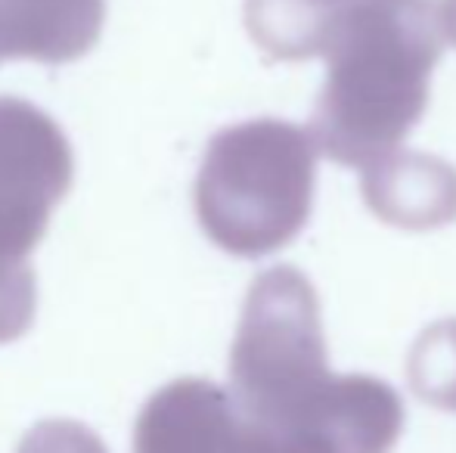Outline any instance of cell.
<instances>
[{
  "mask_svg": "<svg viewBox=\"0 0 456 453\" xmlns=\"http://www.w3.org/2000/svg\"><path fill=\"white\" fill-rule=\"evenodd\" d=\"M403 432L397 392L372 376H336L305 438V453H388Z\"/></svg>",
  "mask_w": 456,
  "mask_h": 453,
  "instance_id": "6",
  "label": "cell"
},
{
  "mask_svg": "<svg viewBox=\"0 0 456 453\" xmlns=\"http://www.w3.org/2000/svg\"><path fill=\"white\" fill-rule=\"evenodd\" d=\"M444 41L435 0L345 6L323 50L326 85L311 125L317 150L363 171L395 156L426 115Z\"/></svg>",
  "mask_w": 456,
  "mask_h": 453,
  "instance_id": "1",
  "label": "cell"
},
{
  "mask_svg": "<svg viewBox=\"0 0 456 453\" xmlns=\"http://www.w3.org/2000/svg\"><path fill=\"white\" fill-rule=\"evenodd\" d=\"M252 438L233 394L208 379H177L143 407L134 453H248Z\"/></svg>",
  "mask_w": 456,
  "mask_h": 453,
  "instance_id": "5",
  "label": "cell"
},
{
  "mask_svg": "<svg viewBox=\"0 0 456 453\" xmlns=\"http://www.w3.org/2000/svg\"><path fill=\"white\" fill-rule=\"evenodd\" d=\"M348 4L354 0H246V25L271 60H311L326 50Z\"/></svg>",
  "mask_w": 456,
  "mask_h": 453,
  "instance_id": "9",
  "label": "cell"
},
{
  "mask_svg": "<svg viewBox=\"0 0 456 453\" xmlns=\"http://www.w3.org/2000/svg\"><path fill=\"white\" fill-rule=\"evenodd\" d=\"M363 199L385 224L444 227L456 221V168L422 152H395L363 171Z\"/></svg>",
  "mask_w": 456,
  "mask_h": 453,
  "instance_id": "7",
  "label": "cell"
},
{
  "mask_svg": "<svg viewBox=\"0 0 456 453\" xmlns=\"http://www.w3.org/2000/svg\"><path fill=\"white\" fill-rule=\"evenodd\" d=\"M72 187V150L50 115L0 97V252L25 258Z\"/></svg>",
  "mask_w": 456,
  "mask_h": 453,
  "instance_id": "4",
  "label": "cell"
},
{
  "mask_svg": "<svg viewBox=\"0 0 456 453\" xmlns=\"http://www.w3.org/2000/svg\"><path fill=\"white\" fill-rule=\"evenodd\" d=\"M317 140L280 118H255L208 143L196 177L205 236L236 258H265L305 230L314 206Z\"/></svg>",
  "mask_w": 456,
  "mask_h": 453,
  "instance_id": "2",
  "label": "cell"
},
{
  "mask_svg": "<svg viewBox=\"0 0 456 453\" xmlns=\"http://www.w3.org/2000/svg\"><path fill=\"white\" fill-rule=\"evenodd\" d=\"M16 453H109L87 425L72 419H47L22 438Z\"/></svg>",
  "mask_w": 456,
  "mask_h": 453,
  "instance_id": "11",
  "label": "cell"
},
{
  "mask_svg": "<svg viewBox=\"0 0 456 453\" xmlns=\"http://www.w3.org/2000/svg\"><path fill=\"white\" fill-rule=\"evenodd\" d=\"M438 16H441V28H444V37L456 47V0H441Z\"/></svg>",
  "mask_w": 456,
  "mask_h": 453,
  "instance_id": "12",
  "label": "cell"
},
{
  "mask_svg": "<svg viewBox=\"0 0 456 453\" xmlns=\"http://www.w3.org/2000/svg\"><path fill=\"white\" fill-rule=\"evenodd\" d=\"M102 0H0L6 56L72 62L96 44Z\"/></svg>",
  "mask_w": 456,
  "mask_h": 453,
  "instance_id": "8",
  "label": "cell"
},
{
  "mask_svg": "<svg viewBox=\"0 0 456 453\" xmlns=\"http://www.w3.org/2000/svg\"><path fill=\"white\" fill-rule=\"evenodd\" d=\"M0 60H6V37H4V25H0Z\"/></svg>",
  "mask_w": 456,
  "mask_h": 453,
  "instance_id": "13",
  "label": "cell"
},
{
  "mask_svg": "<svg viewBox=\"0 0 456 453\" xmlns=\"http://www.w3.org/2000/svg\"><path fill=\"white\" fill-rule=\"evenodd\" d=\"M332 379L311 279L289 264L265 271L248 289L230 351L236 407L261 432L301 450Z\"/></svg>",
  "mask_w": 456,
  "mask_h": 453,
  "instance_id": "3",
  "label": "cell"
},
{
  "mask_svg": "<svg viewBox=\"0 0 456 453\" xmlns=\"http://www.w3.org/2000/svg\"><path fill=\"white\" fill-rule=\"evenodd\" d=\"M35 271L25 258L0 252V344L25 336L35 320Z\"/></svg>",
  "mask_w": 456,
  "mask_h": 453,
  "instance_id": "10",
  "label": "cell"
}]
</instances>
